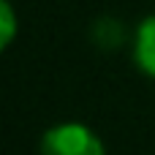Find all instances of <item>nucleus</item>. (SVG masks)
<instances>
[{"instance_id":"obj_2","label":"nucleus","mask_w":155,"mask_h":155,"mask_svg":"<svg viewBox=\"0 0 155 155\" xmlns=\"http://www.w3.org/2000/svg\"><path fill=\"white\" fill-rule=\"evenodd\" d=\"M134 60L142 74L155 79V14L142 19L134 35Z\"/></svg>"},{"instance_id":"obj_1","label":"nucleus","mask_w":155,"mask_h":155,"mask_svg":"<svg viewBox=\"0 0 155 155\" xmlns=\"http://www.w3.org/2000/svg\"><path fill=\"white\" fill-rule=\"evenodd\" d=\"M41 155H106V147L87 125L60 123L41 136Z\"/></svg>"},{"instance_id":"obj_3","label":"nucleus","mask_w":155,"mask_h":155,"mask_svg":"<svg viewBox=\"0 0 155 155\" xmlns=\"http://www.w3.org/2000/svg\"><path fill=\"white\" fill-rule=\"evenodd\" d=\"M16 35V14L8 0H0V49H8Z\"/></svg>"}]
</instances>
